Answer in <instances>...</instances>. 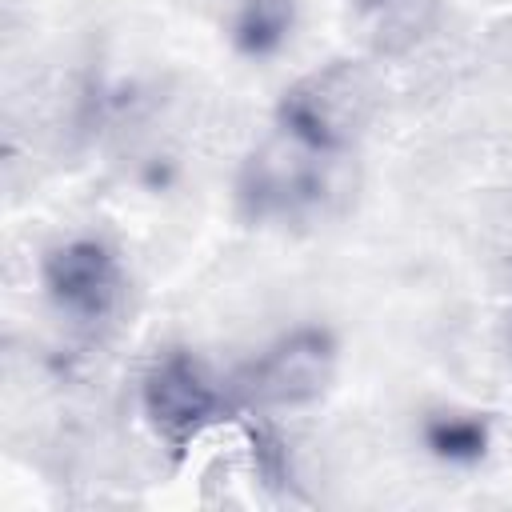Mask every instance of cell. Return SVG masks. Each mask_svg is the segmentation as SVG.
<instances>
[{
    "mask_svg": "<svg viewBox=\"0 0 512 512\" xmlns=\"http://www.w3.org/2000/svg\"><path fill=\"white\" fill-rule=\"evenodd\" d=\"M328 376H332V344L324 332L304 328L284 336L244 372V392L264 404H304L324 392Z\"/></svg>",
    "mask_w": 512,
    "mask_h": 512,
    "instance_id": "3",
    "label": "cell"
},
{
    "mask_svg": "<svg viewBox=\"0 0 512 512\" xmlns=\"http://www.w3.org/2000/svg\"><path fill=\"white\" fill-rule=\"evenodd\" d=\"M372 112V80L356 64H328L304 76L280 104V128L316 144L344 152Z\"/></svg>",
    "mask_w": 512,
    "mask_h": 512,
    "instance_id": "2",
    "label": "cell"
},
{
    "mask_svg": "<svg viewBox=\"0 0 512 512\" xmlns=\"http://www.w3.org/2000/svg\"><path fill=\"white\" fill-rule=\"evenodd\" d=\"M348 184L340 180V152L316 148L292 132L280 128L276 140H268L240 176V200L252 216H276L296 220L308 212H324L336 196H344Z\"/></svg>",
    "mask_w": 512,
    "mask_h": 512,
    "instance_id": "1",
    "label": "cell"
},
{
    "mask_svg": "<svg viewBox=\"0 0 512 512\" xmlns=\"http://www.w3.org/2000/svg\"><path fill=\"white\" fill-rule=\"evenodd\" d=\"M144 404H148V416L152 424L184 444L188 436H196L212 412H216V388L208 384V376L200 372L196 360H188L184 352H172L168 360H160L144 384Z\"/></svg>",
    "mask_w": 512,
    "mask_h": 512,
    "instance_id": "4",
    "label": "cell"
},
{
    "mask_svg": "<svg viewBox=\"0 0 512 512\" xmlns=\"http://www.w3.org/2000/svg\"><path fill=\"white\" fill-rule=\"evenodd\" d=\"M44 280H48V292L56 296V304L84 316V320L104 316L120 292L116 260L92 240H76L68 248H56L44 264Z\"/></svg>",
    "mask_w": 512,
    "mask_h": 512,
    "instance_id": "5",
    "label": "cell"
}]
</instances>
